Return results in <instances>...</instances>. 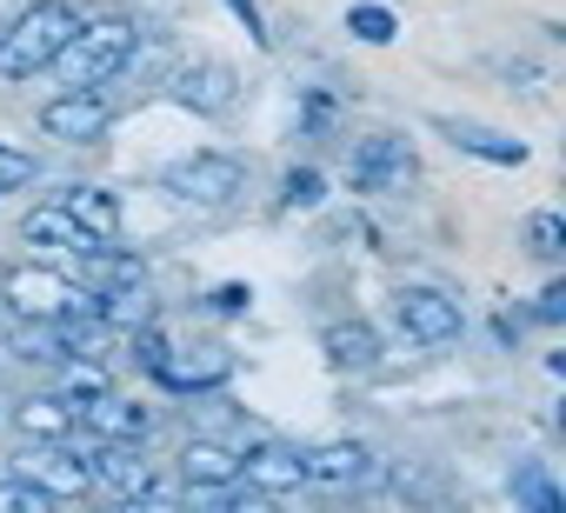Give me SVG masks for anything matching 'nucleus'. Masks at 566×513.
<instances>
[{"instance_id": "nucleus-3", "label": "nucleus", "mask_w": 566, "mask_h": 513, "mask_svg": "<svg viewBox=\"0 0 566 513\" xmlns=\"http://www.w3.org/2000/svg\"><path fill=\"white\" fill-rule=\"evenodd\" d=\"M0 301L21 321H67V314H94V294L54 268H8L0 274Z\"/></svg>"}, {"instance_id": "nucleus-21", "label": "nucleus", "mask_w": 566, "mask_h": 513, "mask_svg": "<svg viewBox=\"0 0 566 513\" xmlns=\"http://www.w3.org/2000/svg\"><path fill=\"white\" fill-rule=\"evenodd\" d=\"M54 500L34 480H0V513H48Z\"/></svg>"}, {"instance_id": "nucleus-16", "label": "nucleus", "mask_w": 566, "mask_h": 513, "mask_svg": "<svg viewBox=\"0 0 566 513\" xmlns=\"http://www.w3.org/2000/svg\"><path fill=\"white\" fill-rule=\"evenodd\" d=\"M154 374H160L167 387H220V380L233 374V354H227V347H200L193 360L160 354V360H154Z\"/></svg>"}, {"instance_id": "nucleus-24", "label": "nucleus", "mask_w": 566, "mask_h": 513, "mask_svg": "<svg viewBox=\"0 0 566 513\" xmlns=\"http://www.w3.org/2000/svg\"><path fill=\"white\" fill-rule=\"evenodd\" d=\"M533 253H546V261L559 253V220H553V213H539V220H533Z\"/></svg>"}, {"instance_id": "nucleus-22", "label": "nucleus", "mask_w": 566, "mask_h": 513, "mask_svg": "<svg viewBox=\"0 0 566 513\" xmlns=\"http://www.w3.org/2000/svg\"><path fill=\"white\" fill-rule=\"evenodd\" d=\"M21 180H34V154H21V147H0V193H14Z\"/></svg>"}, {"instance_id": "nucleus-18", "label": "nucleus", "mask_w": 566, "mask_h": 513, "mask_svg": "<svg viewBox=\"0 0 566 513\" xmlns=\"http://www.w3.org/2000/svg\"><path fill=\"white\" fill-rule=\"evenodd\" d=\"M34 247H61V253H81L87 247V233L67 220V207H41V213H28V227H21Z\"/></svg>"}, {"instance_id": "nucleus-13", "label": "nucleus", "mask_w": 566, "mask_h": 513, "mask_svg": "<svg viewBox=\"0 0 566 513\" xmlns=\"http://www.w3.org/2000/svg\"><path fill=\"white\" fill-rule=\"evenodd\" d=\"M174 101H180V107H200V114H227V107H233V67H220V61L187 67V74L174 81Z\"/></svg>"}, {"instance_id": "nucleus-5", "label": "nucleus", "mask_w": 566, "mask_h": 513, "mask_svg": "<svg viewBox=\"0 0 566 513\" xmlns=\"http://www.w3.org/2000/svg\"><path fill=\"white\" fill-rule=\"evenodd\" d=\"M160 180H167L174 200H193V207H220V200L240 193V167H233L227 154H187V160H174Z\"/></svg>"}, {"instance_id": "nucleus-1", "label": "nucleus", "mask_w": 566, "mask_h": 513, "mask_svg": "<svg viewBox=\"0 0 566 513\" xmlns=\"http://www.w3.org/2000/svg\"><path fill=\"white\" fill-rule=\"evenodd\" d=\"M134 21L127 14H101V21H81L67 41H61V54L48 61L54 74H61V87H107L127 61H134Z\"/></svg>"}, {"instance_id": "nucleus-9", "label": "nucleus", "mask_w": 566, "mask_h": 513, "mask_svg": "<svg viewBox=\"0 0 566 513\" xmlns=\"http://www.w3.org/2000/svg\"><path fill=\"white\" fill-rule=\"evenodd\" d=\"M81 420H87L94 440H147V433H154V413H147L140 400H120V394L81 400Z\"/></svg>"}, {"instance_id": "nucleus-12", "label": "nucleus", "mask_w": 566, "mask_h": 513, "mask_svg": "<svg viewBox=\"0 0 566 513\" xmlns=\"http://www.w3.org/2000/svg\"><path fill=\"white\" fill-rule=\"evenodd\" d=\"M180 480L200 486V493H227V486L240 480V453H227L220 440H187V453H180Z\"/></svg>"}, {"instance_id": "nucleus-11", "label": "nucleus", "mask_w": 566, "mask_h": 513, "mask_svg": "<svg viewBox=\"0 0 566 513\" xmlns=\"http://www.w3.org/2000/svg\"><path fill=\"white\" fill-rule=\"evenodd\" d=\"M407 174H413V154H407L400 140H387V134L354 154V187H360V193H387V187H400Z\"/></svg>"}, {"instance_id": "nucleus-14", "label": "nucleus", "mask_w": 566, "mask_h": 513, "mask_svg": "<svg viewBox=\"0 0 566 513\" xmlns=\"http://www.w3.org/2000/svg\"><path fill=\"white\" fill-rule=\"evenodd\" d=\"M14 427H21L28 440H67V433L81 427V413H74L67 394H34V400L14 407Z\"/></svg>"}, {"instance_id": "nucleus-4", "label": "nucleus", "mask_w": 566, "mask_h": 513, "mask_svg": "<svg viewBox=\"0 0 566 513\" xmlns=\"http://www.w3.org/2000/svg\"><path fill=\"white\" fill-rule=\"evenodd\" d=\"M107 121H114V107L101 101V87H61V94L41 107V127H48L54 140H67V147L101 140V134H107Z\"/></svg>"}, {"instance_id": "nucleus-15", "label": "nucleus", "mask_w": 566, "mask_h": 513, "mask_svg": "<svg viewBox=\"0 0 566 513\" xmlns=\"http://www.w3.org/2000/svg\"><path fill=\"white\" fill-rule=\"evenodd\" d=\"M367 473H374V453H367L360 440H327V447H314V453H307V480L354 486V480H367Z\"/></svg>"}, {"instance_id": "nucleus-25", "label": "nucleus", "mask_w": 566, "mask_h": 513, "mask_svg": "<svg viewBox=\"0 0 566 513\" xmlns=\"http://www.w3.org/2000/svg\"><path fill=\"white\" fill-rule=\"evenodd\" d=\"M287 200L294 207H314L321 200V174H287Z\"/></svg>"}, {"instance_id": "nucleus-2", "label": "nucleus", "mask_w": 566, "mask_h": 513, "mask_svg": "<svg viewBox=\"0 0 566 513\" xmlns=\"http://www.w3.org/2000/svg\"><path fill=\"white\" fill-rule=\"evenodd\" d=\"M81 28V14L67 8V0H34V8L0 34V74L8 81H34L54 54H61V41Z\"/></svg>"}, {"instance_id": "nucleus-10", "label": "nucleus", "mask_w": 566, "mask_h": 513, "mask_svg": "<svg viewBox=\"0 0 566 513\" xmlns=\"http://www.w3.org/2000/svg\"><path fill=\"white\" fill-rule=\"evenodd\" d=\"M87 467H94V480H101V486H114L120 500H134V493L154 480V460L140 453V440H101Z\"/></svg>"}, {"instance_id": "nucleus-7", "label": "nucleus", "mask_w": 566, "mask_h": 513, "mask_svg": "<svg viewBox=\"0 0 566 513\" xmlns=\"http://www.w3.org/2000/svg\"><path fill=\"white\" fill-rule=\"evenodd\" d=\"M21 480H34L48 500H81L94 486V467L81 453H67L61 440H41V453H21Z\"/></svg>"}, {"instance_id": "nucleus-20", "label": "nucleus", "mask_w": 566, "mask_h": 513, "mask_svg": "<svg viewBox=\"0 0 566 513\" xmlns=\"http://www.w3.org/2000/svg\"><path fill=\"white\" fill-rule=\"evenodd\" d=\"M94 394H107V367L87 360V354H67V400H94ZM74 413H81V407H74Z\"/></svg>"}, {"instance_id": "nucleus-6", "label": "nucleus", "mask_w": 566, "mask_h": 513, "mask_svg": "<svg viewBox=\"0 0 566 513\" xmlns=\"http://www.w3.org/2000/svg\"><path fill=\"white\" fill-rule=\"evenodd\" d=\"M394 314H400L407 341H420V347H440V341L460 334V301H447L440 287H400L394 294Z\"/></svg>"}, {"instance_id": "nucleus-17", "label": "nucleus", "mask_w": 566, "mask_h": 513, "mask_svg": "<svg viewBox=\"0 0 566 513\" xmlns=\"http://www.w3.org/2000/svg\"><path fill=\"white\" fill-rule=\"evenodd\" d=\"M61 207H67V220H74L87 240H120V200H114V193H101V187H74Z\"/></svg>"}, {"instance_id": "nucleus-8", "label": "nucleus", "mask_w": 566, "mask_h": 513, "mask_svg": "<svg viewBox=\"0 0 566 513\" xmlns=\"http://www.w3.org/2000/svg\"><path fill=\"white\" fill-rule=\"evenodd\" d=\"M240 473H247V486H253V493H294V486L307 480V453L266 440V447L240 453Z\"/></svg>"}, {"instance_id": "nucleus-19", "label": "nucleus", "mask_w": 566, "mask_h": 513, "mask_svg": "<svg viewBox=\"0 0 566 513\" xmlns=\"http://www.w3.org/2000/svg\"><path fill=\"white\" fill-rule=\"evenodd\" d=\"M327 354H334V367H374L380 360V334L374 327H327Z\"/></svg>"}, {"instance_id": "nucleus-23", "label": "nucleus", "mask_w": 566, "mask_h": 513, "mask_svg": "<svg viewBox=\"0 0 566 513\" xmlns=\"http://www.w3.org/2000/svg\"><path fill=\"white\" fill-rule=\"evenodd\" d=\"M354 28H360V41H394V14L387 8H354Z\"/></svg>"}]
</instances>
